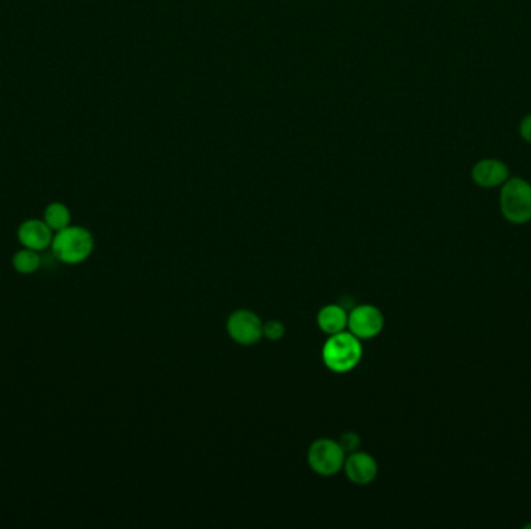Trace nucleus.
Here are the masks:
<instances>
[{"label":"nucleus","instance_id":"obj_1","mask_svg":"<svg viewBox=\"0 0 531 529\" xmlns=\"http://www.w3.org/2000/svg\"><path fill=\"white\" fill-rule=\"evenodd\" d=\"M95 249V239L89 228L69 226L53 236V256L65 266H78L88 261Z\"/></svg>","mask_w":531,"mask_h":529},{"label":"nucleus","instance_id":"obj_2","mask_svg":"<svg viewBox=\"0 0 531 529\" xmlns=\"http://www.w3.org/2000/svg\"><path fill=\"white\" fill-rule=\"evenodd\" d=\"M363 344L350 331L328 336L321 348V359L330 371L345 374L350 372L363 361Z\"/></svg>","mask_w":531,"mask_h":529},{"label":"nucleus","instance_id":"obj_3","mask_svg":"<svg viewBox=\"0 0 531 529\" xmlns=\"http://www.w3.org/2000/svg\"><path fill=\"white\" fill-rule=\"evenodd\" d=\"M499 209L505 221L513 226L531 222V183L522 177H510L499 194Z\"/></svg>","mask_w":531,"mask_h":529},{"label":"nucleus","instance_id":"obj_4","mask_svg":"<svg viewBox=\"0 0 531 529\" xmlns=\"http://www.w3.org/2000/svg\"><path fill=\"white\" fill-rule=\"evenodd\" d=\"M347 454L338 441L321 438L311 444L308 450V465L321 477H333L344 469Z\"/></svg>","mask_w":531,"mask_h":529},{"label":"nucleus","instance_id":"obj_5","mask_svg":"<svg viewBox=\"0 0 531 529\" xmlns=\"http://www.w3.org/2000/svg\"><path fill=\"white\" fill-rule=\"evenodd\" d=\"M263 321L255 312L247 309H238L228 317V336L238 345L251 346L263 338Z\"/></svg>","mask_w":531,"mask_h":529},{"label":"nucleus","instance_id":"obj_6","mask_svg":"<svg viewBox=\"0 0 531 529\" xmlns=\"http://www.w3.org/2000/svg\"><path fill=\"white\" fill-rule=\"evenodd\" d=\"M384 325V314L373 304H359L348 314V331L359 340L378 337Z\"/></svg>","mask_w":531,"mask_h":529},{"label":"nucleus","instance_id":"obj_7","mask_svg":"<svg viewBox=\"0 0 531 529\" xmlns=\"http://www.w3.org/2000/svg\"><path fill=\"white\" fill-rule=\"evenodd\" d=\"M507 163L499 158H482L471 169V179L475 185L484 190L501 188L510 179Z\"/></svg>","mask_w":531,"mask_h":529},{"label":"nucleus","instance_id":"obj_8","mask_svg":"<svg viewBox=\"0 0 531 529\" xmlns=\"http://www.w3.org/2000/svg\"><path fill=\"white\" fill-rule=\"evenodd\" d=\"M53 236L55 232L48 227L44 219H27L21 222L18 227V241L21 247L31 249V251L41 252L47 251L52 247Z\"/></svg>","mask_w":531,"mask_h":529},{"label":"nucleus","instance_id":"obj_9","mask_svg":"<svg viewBox=\"0 0 531 529\" xmlns=\"http://www.w3.org/2000/svg\"><path fill=\"white\" fill-rule=\"evenodd\" d=\"M344 471L351 483L365 486V484L373 483L378 477L380 467L372 455L365 452H353L347 455L345 458Z\"/></svg>","mask_w":531,"mask_h":529},{"label":"nucleus","instance_id":"obj_10","mask_svg":"<svg viewBox=\"0 0 531 529\" xmlns=\"http://www.w3.org/2000/svg\"><path fill=\"white\" fill-rule=\"evenodd\" d=\"M317 325L327 336L348 329V312L340 304H327L317 314Z\"/></svg>","mask_w":531,"mask_h":529},{"label":"nucleus","instance_id":"obj_11","mask_svg":"<svg viewBox=\"0 0 531 529\" xmlns=\"http://www.w3.org/2000/svg\"><path fill=\"white\" fill-rule=\"evenodd\" d=\"M42 219L52 228L53 232H61L72 226V213L67 205L63 202H52L44 209Z\"/></svg>","mask_w":531,"mask_h":529},{"label":"nucleus","instance_id":"obj_12","mask_svg":"<svg viewBox=\"0 0 531 529\" xmlns=\"http://www.w3.org/2000/svg\"><path fill=\"white\" fill-rule=\"evenodd\" d=\"M41 255L39 252L22 247L12 258V266L18 274L33 275L41 269Z\"/></svg>","mask_w":531,"mask_h":529},{"label":"nucleus","instance_id":"obj_13","mask_svg":"<svg viewBox=\"0 0 531 529\" xmlns=\"http://www.w3.org/2000/svg\"><path fill=\"white\" fill-rule=\"evenodd\" d=\"M285 334H287V328L280 320H269L263 325V337L268 338L270 342L281 340Z\"/></svg>","mask_w":531,"mask_h":529},{"label":"nucleus","instance_id":"obj_14","mask_svg":"<svg viewBox=\"0 0 531 529\" xmlns=\"http://www.w3.org/2000/svg\"><path fill=\"white\" fill-rule=\"evenodd\" d=\"M338 444H340V448H344L345 454L350 455L353 452H357V448L361 446V438L355 431H347L338 439Z\"/></svg>","mask_w":531,"mask_h":529},{"label":"nucleus","instance_id":"obj_15","mask_svg":"<svg viewBox=\"0 0 531 529\" xmlns=\"http://www.w3.org/2000/svg\"><path fill=\"white\" fill-rule=\"evenodd\" d=\"M519 134L520 139L527 141V143H531V114L522 118L519 124Z\"/></svg>","mask_w":531,"mask_h":529},{"label":"nucleus","instance_id":"obj_16","mask_svg":"<svg viewBox=\"0 0 531 529\" xmlns=\"http://www.w3.org/2000/svg\"><path fill=\"white\" fill-rule=\"evenodd\" d=\"M524 528L531 529V522H530V524L524 525Z\"/></svg>","mask_w":531,"mask_h":529}]
</instances>
